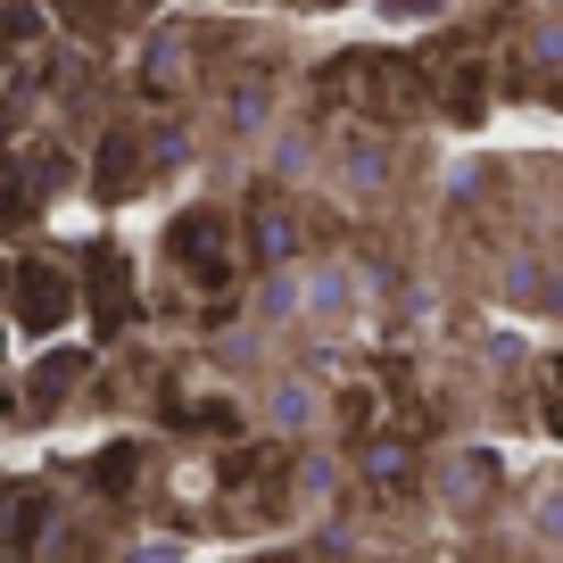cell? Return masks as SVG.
<instances>
[{"label": "cell", "instance_id": "1", "mask_svg": "<svg viewBox=\"0 0 563 563\" xmlns=\"http://www.w3.org/2000/svg\"><path fill=\"white\" fill-rule=\"evenodd\" d=\"M323 91L365 108V117H406V108H422V67L415 58H389V51H356L323 75Z\"/></svg>", "mask_w": 563, "mask_h": 563}, {"label": "cell", "instance_id": "2", "mask_svg": "<svg viewBox=\"0 0 563 563\" xmlns=\"http://www.w3.org/2000/svg\"><path fill=\"white\" fill-rule=\"evenodd\" d=\"M67 299H75V282L58 274V265L25 257L18 282H9V316H18V332H51V323H67Z\"/></svg>", "mask_w": 563, "mask_h": 563}, {"label": "cell", "instance_id": "3", "mask_svg": "<svg viewBox=\"0 0 563 563\" xmlns=\"http://www.w3.org/2000/svg\"><path fill=\"white\" fill-rule=\"evenodd\" d=\"M124 316H133V274H124V257H91V332L100 340H117L124 332Z\"/></svg>", "mask_w": 563, "mask_h": 563}, {"label": "cell", "instance_id": "4", "mask_svg": "<svg viewBox=\"0 0 563 563\" xmlns=\"http://www.w3.org/2000/svg\"><path fill=\"white\" fill-rule=\"evenodd\" d=\"M175 257L191 265V282H208V290H224V232H216V216H183L175 224Z\"/></svg>", "mask_w": 563, "mask_h": 563}, {"label": "cell", "instance_id": "5", "mask_svg": "<svg viewBox=\"0 0 563 563\" xmlns=\"http://www.w3.org/2000/svg\"><path fill=\"white\" fill-rule=\"evenodd\" d=\"M282 473H290V456H282V448H257V456L232 464V489H241V497H265V506H274V497H282Z\"/></svg>", "mask_w": 563, "mask_h": 563}, {"label": "cell", "instance_id": "6", "mask_svg": "<svg viewBox=\"0 0 563 563\" xmlns=\"http://www.w3.org/2000/svg\"><path fill=\"white\" fill-rule=\"evenodd\" d=\"M440 67H448V84H440L448 117H481V108H489V100H481V67H473V58H456V51H448Z\"/></svg>", "mask_w": 563, "mask_h": 563}, {"label": "cell", "instance_id": "7", "mask_svg": "<svg viewBox=\"0 0 563 563\" xmlns=\"http://www.w3.org/2000/svg\"><path fill=\"white\" fill-rule=\"evenodd\" d=\"M124 175H133V141H108V166H100V191L117 199L124 191Z\"/></svg>", "mask_w": 563, "mask_h": 563}, {"label": "cell", "instance_id": "8", "mask_svg": "<svg viewBox=\"0 0 563 563\" xmlns=\"http://www.w3.org/2000/svg\"><path fill=\"white\" fill-rule=\"evenodd\" d=\"M124 481H133V448H108L100 456V489H124Z\"/></svg>", "mask_w": 563, "mask_h": 563}, {"label": "cell", "instance_id": "9", "mask_svg": "<svg viewBox=\"0 0 563 563\" xmlns=\"http://www.w3.org/2000/svg\"><path fill=\"white\" fill-rule=\"evenodd\" d=\"M547 422H555V431H563V356H555V365H547Z\"/></svg>", "mask_w": 563, "mask_h": 563}]
</instances>
